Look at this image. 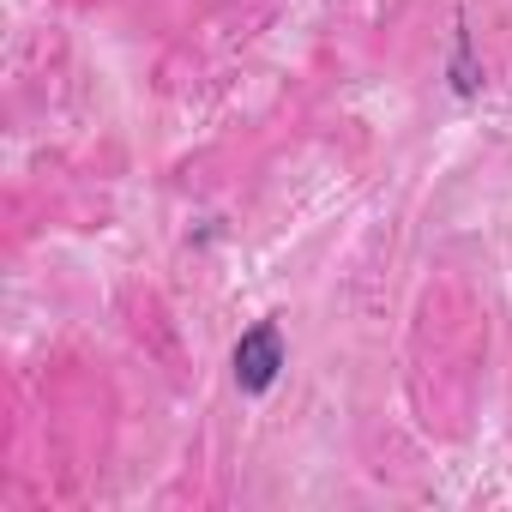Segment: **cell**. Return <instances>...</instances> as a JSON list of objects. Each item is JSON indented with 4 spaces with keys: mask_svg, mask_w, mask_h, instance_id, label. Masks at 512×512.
<instances>
[{
    "mask_svg": "<svg viewBox=\"0 0 512 512\" xmlns=\"http://www.w3.org/2000/svg\"><path fill=\"white\" fill-rule=\"evenodd\" d=\"M278 374H284V332H278V320H260L235 344V386L241 392H272Z\"/></svg>",
    "mask_w": 512,
    "mask_h": 512,
    "instance_id": "obj_1",
    "label": "cell"
}]
</instances>
